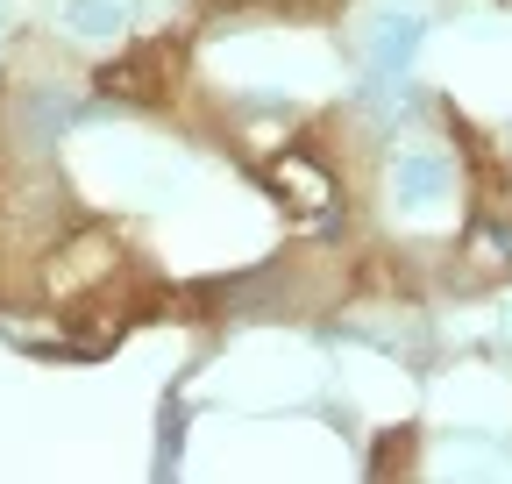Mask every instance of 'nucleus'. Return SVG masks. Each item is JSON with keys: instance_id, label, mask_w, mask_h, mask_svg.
Listing matches in <instances>:
<instances>
[{"instance_id": "nucleus-4", "label": "nucleus", "mask_w": 512, "mask_h": 484, "mask_svg": "<svg viewBox=\"0 0 512 484\" xmlns=\"http://www.w3.org/2000/svg\"><path fill=\"white\" fill-rule=\"evenodd\" d=\"M128 0H64L57 8V22H64V36L72 43H86V50H107V43H121L128 36Z\"/></svg>"}, {"instance_id": "nucleus-2", "label": "nucleus", "mask_w": 512, "mask_h": 484, "mask_svg": "<svg viewBox=\"0 0 512 484\" xmlns=\"http://www.w3.org/2000/svg\"><path fill=\"white\" fill-rule=\"evenodd\" d=\"M420 36H427V15H413V8H370V65L377 72H406L420 57Z\"/></svg>"}, {"instance_id": "nucleus-6", "label": "nucleus", "mask_w": 512, "mask_h": 484, "mask_svg": "<svg viewBox=\"0 0 512 484\" xmlns=\"http://www.w3.org/2000/svg\"><path fill=\"white\" fill-rule=\"evenodd\" d=\"M470 257L484 271H512V235L505 228H470Z\"/></svg>"}, {"instance_id": "nucleus-7", "label": "nucleus", "mask_w": 512, "mask_h": 484, "mask_svg": "<svg viewBox=\"0 0 512 484\" xmlns=\"http://www.w3.org/2000/svg\"><path fill=\"white\" fill-rule=\"evenodd\" d=\"M0 36H8V0H0Z\"/></svg>"}, {"instance_id": "nucleus-1", "label": "nucleus", "mask_w": 512, "mask_h": 484, "mask_svg": "<svg viewBox=\"0 0 512 484\" xmlns=\"http://www.w3.org/2000/svg\"><path fill=\"white\" fill-rule=\"evenodd\" d=\"M448 193H456V157L434 150V143L399 150V164H392V207H399V214H427V207H441Z\"/></svg>"}, {"instance_id": "nucleus-5", "label": "nucleus", "mask_w": 512, "mask_h": 484, "mask_svg": "<svg viewBox=\"0 0 512 484\" xmlns=\"http://www.w3.org/2000/svg\"><path fill=\"white\" fill-rule=\"evenodd\" d=\"M107 271H114V242L93 235V242H72V250L50 264V285H57V292H72V285H100Z\"/></svg>"}, {"instance_id": "nucleus-3", "label": "nucleus", "mask_w": 512, "mask_h": 484, "mask_svg": "<svg viewBox=\"0 0 512 484\" xmlns=\"http://www.w3.org/2000/svg\"><path fill=\"white\" fill-rule=\"evenodd\" d=\"M271 193L292 207V214H328L335 207V178L328 171H320L313 157H271Z\"/></svg>"}]
</instances>
